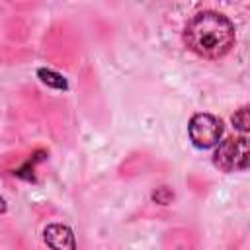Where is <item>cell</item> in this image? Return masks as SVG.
Instances as JSON below:
<instances>
[{
	"label": "cell",
	"instance_id": "1",
	"mask_svg": "<svg viewBox=\"0 0 250 250\" xmlns=\"http://www.w3.org/2000/svg\"><path fill=\"white\" fill-rule=\"evenodd\" d=\"M182 39L184 45L197 57L217 61L234 47L236 31L225 14L203 10L188 20Z\"/></svg>",
	"mask_w": 250,
	"mask_h": 250
},
{
	"label": "cell",
	"instance_id": "2",
	"mask_svg": "<svg viewBox=\"0 0 250 250\" xmlns=\"http://www.w3.org/2000/svg\"><path fill=\"white\" fill-rule=\"evenodd\" d=\"M250 148L246 135L227 137L215 145L213 164L223 172H242L248 168Z\"/></svg>",
	"mask_w": 250,
	"mask_h": 250
},
{
	"label": "cell",
	"instance_id": "3",
	"mask_svg": "<svg viewBox=\"0 0 250 250\" xmlns=\"http://www.w3.org/2000/svg\"><path fill=\"white\" fill-rule=\"evenodd\" d=\"M223 131H225L223 121L217 115L205 113V111L191 115V119L188 123L189 141L197 148H211V146H215L221 141Z\"/></svg>",
	"mask_w": 250,
	"mask_h": 250
},
{
	"label": "cell",
	"instance_id": "4",
	"mask_svg": "<svg viewBox=\"0 0 250 250\" xmlns=\"http://www.w3.org/2000/svg\"><path fill=\"white\" fill-rule=\"evenodd\" d=\"M43 240L51 250H76V238L70 227L51 223L43 229Z\"/></svg>",
	"mask_w": 250,
	"mask_h": 250
},
{
	"label": "cell",
	"instance_id": "5",
	"mask_svg": "<svg viewBox=\"0 0 250 250\" xmlns=\"http://www.w3.org/2000/svg\"><path fill=\"white\" fill-rule=\"evenodd\" d=\"M37 76L41 78L43 84H47V86H51L55 90H66L68 88L64 76L59 74V72H55V70H51V68H39L37 70Z\"/></svg>",
	"mask_w": 250,
	"mask_h": 250
},
{
	"label": "cell",
	"instance_id": "6",
	"mask_svg": "<svg viewBox=\"0 0 250 250\" xmlns=\"http://www.w3.org/2000/svg\"><path fill=\"white\" fill-rule=\"evenodd\" d=\"M232 125H234L242 135L248 133V129H250V111H248V105H242V107H238V109L232 113Z\"/></svg>",
	"mask_w": 250,
	"mask_h": 250
},
{
	"label": "cell",
	"instance_id": "7",
	"mask_svg": "<svg viewBox=\"0 0 250 250\" xmlns=\"http://www.w3.org/2000/svg\"><path fill=\"white\" fill-rule=\"evenodd\" d=\"M150 197H152V201L158 203V205H168V203L174 199V191H172L168 186H162V188H156Z\"/></svg>",
	"mask_w": 250,
	"mask_h": 250
},
{
	"label": "cell",
	"instance_id": "8",
	"mask_svg": "<svg viewBox=\"0 0 250 250\" xmlns=\"http://www.w3.org/2000/svg\"><path fill=\"white\" fill-rule=\"evenodd\" d=\"M6 211V201H4V197L0 195V213H4Z\"/></svg>",
	"mask_w": 250,
	"mask_h": 250
}]
</instances>
